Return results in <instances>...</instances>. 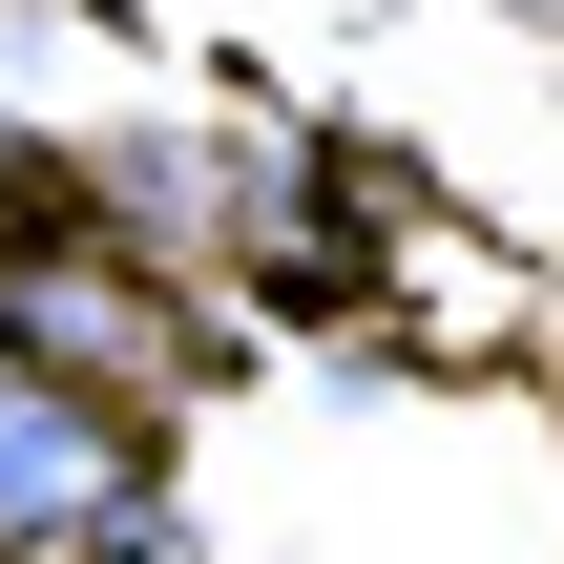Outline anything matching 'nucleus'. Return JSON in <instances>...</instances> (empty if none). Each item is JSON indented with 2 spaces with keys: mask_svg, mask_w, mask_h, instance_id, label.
<instances>
[{
  "mask_svg": "<svg viewBox=\"0 0 564 564\" xmlns=\"http://www.w3.org/2000/svg\"><path fill=\"white\" fill-rule=\"evenodd\" d=\"M0 335H21V356H105V398L188 377V314H167V293H105V272H0Z\"/></svg>",
  "mask_w": 564,
  "mask_h": 564,
  "instance_id": "nucleus-1",
  "label": "nucleus"
}]
</instances>
